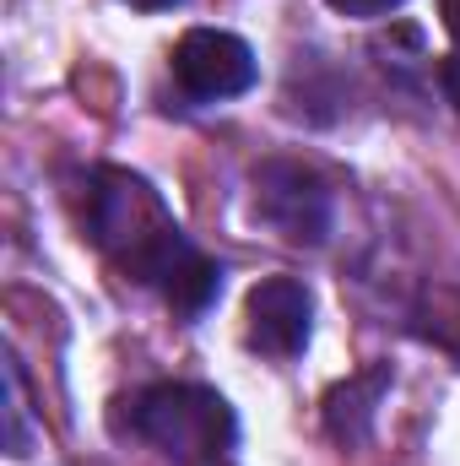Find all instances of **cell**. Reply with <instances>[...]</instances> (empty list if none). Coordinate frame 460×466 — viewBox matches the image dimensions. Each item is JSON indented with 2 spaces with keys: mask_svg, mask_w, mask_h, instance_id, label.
I'll return each instance as SVG.
<instances>
[{
  "mask_svg": "<svg viewBox=\"0 0 460 466\" xmlns=\"http://www.w3.org/2000/svg\"><path fill=\"white\" fill-rule=\"evenodd\" d=\"M87 233L125 277H135L146 288H163V277L190 249V238L174 223V212L163 207V196L130 168H98L93 174Z\"/></svg>",
  "mask_w": 460,
  "mask_h": 466,
  "instance_id": "6da1fadb",
  "label": "cell"
},
{
  "mask_svg": "<svg viewBox=\"0 0 460 466\" xmlns=\"http://www.w3.org/2000/svg\"><path fill=\"white\" fill-rule=\"evenodd\" d=\"M130 429L179 466H217L238 445V412L228 407V396L190 380L146 385L130 401Z\"/></svg>",
  "mask_w": 460,
  "mask_h": 466,
  "instance_id": "7a4b0ae2",
  "label": "cell"
},
{
  "mask_svg": "<svg viewBox=\"0 0 460 466\" xmlns=\"http://www.w3.org/2000/svg\"><path fill=\"white\" fill-rule=\"evenodd\" d=\"M255 218L276 228L287 244H325L331 233V190L287 157L255 168Z\"/></svg>",
  "mask_w": 460,
  "mask_h": 466,
  "instance_id": "3957f363",
  "label": "cell"
},
{
  "mask_svg": "<svg viewBox=\"0 0 460 466\" xmlns=\"http://www.w3.org/2000/svg\"><path fill=\"white\" fill-rule=\"evenodd\" d=\"M174 82L201 104H223V98H244L260 82V60L228 27H190L174 44Z\"/></svg>",
  "mask_w": 460,
  "mask_h": 466,
  "instance_id": "277c9868",
  "label": "cell"
},
{
  "mask_svg": "<svg viewBox=\"0 0 460 466\" xmlns=\"http://www.w3.org/2000/svg\"><path fill=\"white\" fill-rule=\"evenodd\" d=\"M315 337V299L298 277H265L244 299V342L276 363L298 358Z\"/></svg>",
  "mask_w": 460,
  "mask_h": 466,
  "instance_id": "5b68a950",
  "label": "cell"
},
{
  "mask_svg": "<svg viewBox=\"0 0 460 466\" xmlns=\"http://www.w3.org/2000/svg\"><path fill=\"white\" fill-rule=\"evenodd\" d=\"M385 390H390V369L379 363V369H363V374L342 380L325 396V429H331L336 445H363L374 434V412H379Z\"/></svg>",
  "mask_w": 460,
  "mask_h": 466,
  "instance_id": "8992f818",
  "label": "cell"
},
{
  "mask_svg": "<svg viewBox=\"0 0 460 466\" xmlns=\"http://www.w3.org/2000/svg\"><path fill=\"white\" fill-rule=\"evenodd\" d=\"M157 293H163L179 315H206V309L217 304V293H223V266L190 244V249L179 255V266L163 277V288H157Z\"/></svg>",
  "mask_w": 460,
  "mask_h": 466,
  "instance_id": "52a82bcc",
  "label": "cell"
},
{
  "mask_svg": "<svg viewBox=\"0 0 460 466\" xmlns=\"http://www.w3.org/2000/svg\"><path fill=\"white\" fill-rule=\"evenodd\" d=\"M417 337H428V342H439V348L455 358V337L460 331V288H434V293H423V304H417Z\"/></svg>",
  "mask_w": 460,
  "mask_h": 466,
  "instance_id": "ba28073f",
  "label": "cell"
},
{
  "mask_svg": "<svg viewBox=\"0 0 460 466\" xmlns=\"http://www.w3.org/2000/svg\"><path fill=\"white\" fill-rule=\"evenodd\" d=\"M5 456H27V434H22V369L5 363Z\"/></svg>",
  "mask_w": 460,
  "mask_h": 466,
  "instance_id": "9c48e42d",
  "label": "cell"
},
{
  "mask_svg": "<svg viewBox=\"0 0 460 466\" xmlns=\"http://www.w3.org/2000/svg\"><path fill=\"white\" fill-rule=\"evenodd\" d=\"M331 11H342V16H357V22H374V16H390V11H401L406 0H325Z\"/></svg>",
  "mask_w": 460,
  "mask_h": 466,
  "instance_id": "30bf717a",
  "label": "cell"
},
{
  "mask_svg": "<svg viewBox=\"0 0 460 466\" xmlns=\"http://www.w3.org/2000/svg\"><path fill=\"white\" fill-rule=\"evenodd\" d=\"M439 87H445V98H450V109L460 115V49L439 66Z\"/></svg>",
  "mask_w": 460,
  "mask_h": 466,
  "instance_id": "8fae6325",
  "label": "cell"
},
{
  "mask_svg": "<svg viewBox=\"0 0 460 466\" xmlns=\"http://www.w3.org/2000/svg\"><path fill=\"white\" fill-rule=\"evenodd\" d=\"M445 27H450V38L460 49V0H445Z\"/></svg>",
  "mask_w": 460,
  "mask_h": 466,
  "instance_id": "7c38bea8",
  "label": "cell"
},
{
  "mask_svg": "<svg viewBox=\"0 0 460 466\" xmlns=\"http://www.w3.org/2000/svg\"><path fill=\"white\" fill-rule=\"evenodd\" d=\"M125 5H135V11H174L179 0H125Z\"/></svg>",
  "mask_w": 460,
  "mask_h": 466,
  "instance_id": "4fadbf2b",
  "label": "cell"
},
{
  "mask_svg": "<svg viewBox=\"0 0 460 466\" xmlns=\"http://www.w3.org/2000/svg\"><path fill=\"white\" fill-rule=\"evenodd\" d=\"M217 466H223V461H217Z\"/></svg>",
  "mask_w": 460,
  "mask_h": 466,
  "instance_id": "5bb4252c",
  "label": "cell"
}]
</instances>
